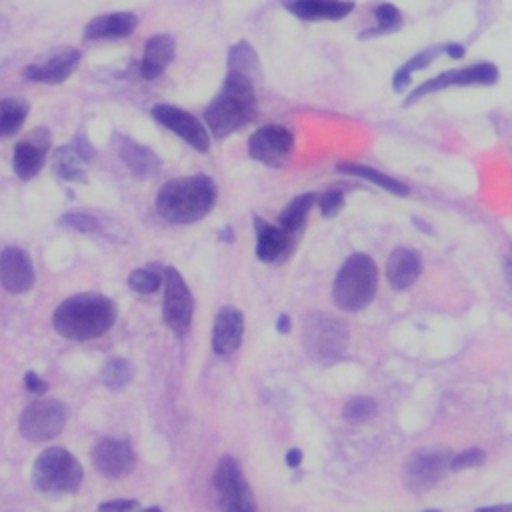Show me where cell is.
<instances>
[{
    "instance_id": "cell-45",
    "label": "cell",
    "mask_w": 512,
    "mask_h": 512,
    "mask_svg": "<svg viewBox=\"0 0 512 512\" xmlns=\"http://www.w3.org/2000/svg\"><path fill=\"white\" fill-rule=\"evenodd\" d=\"M220 238H222V240H224V238H228L226 242H232V240H234V234H232V230H230V228H224V230L220 232Z\"/></svg>"
},
{
    "instance_id": "cell-32",
    "label": "cell",
    "mask_w": 512,
    "mask_h": 512,
    "mask_svg": "<svg viewBox=\"0 0 512 512\" xmlns=\"http://www.w3.org/2000/svg\"><path fill=\"white\" fill-rule=\"evenodd\" d=\"M378 414V404L374 398L370 396H352L346 400L344 408H342V416L344 420L352 422V424H362L372 420Z\"/></svg>"
},
{
    "instance_id": "cell-4",
    "label": "cell",
    "mask_w": 512,
    "mask_h": 512,
    "mask_svg": "<svg viewBox=\"0 0 512 512\" xmlns=\"http://www.w3.org/2000/svg\"><path fill=\"white\" fill-rule=\"evenodd\" d=\"M378 290L376 262L364 254H350L338 268L332 284V300L344 312H358L366 308Z\"/></svg>"
},
{
    "instance_id": "cell-21",
    "label": "cell",
    "mask_w": 512,
    "mask_h": 512,
    "mask_svg": "<svg viewBox=\"0 0 512 512\" xmlns=\"http://www.w3.org/2000/svg\"><path fill=\"white\" fill-rule=\"evenodd\" d=\"M422 274L420 254L412 248H394L386 262V280L394 290L410 288Z\"/></svg>"
},
{
    "instance_id": "cell-20",
    "label": "cell",
    "mask_w": 512,
    "mask_h": 512,
    "mask_svg": "<svg viewBox=\"0 0 512 512\" xmlns=\"http://www.w3.org/2000/svg\"><path fill=\"white\" fill-rule=\"evenodd\" d=\"M138 26L134 12H110L92 18L84 28L86 40H120L130 36Z\"/></svg>"
},
{
    "instance_id": "cell-16",
    "label": "cell",
    "mask_w": 512,
    "mask_h": 512,
    "mask_svg": "<svg viewBox=\"0 0 512 512\" xmlns=\"http://www.w3.org/2000/svg\"><path fill=\"white\" fill-rule=\"evenodd\" d=\"M0 284L10 294L28 292L34 286V266L22 248L8 246L0 252Z\"/></svg>"
},
{
    "instance_id": "cell-15",
    "label": "cell",
    "mask_w": 512,
    "mask_h": 512,
    "mask_svg": "<svg viewBox=\"0 0 512 512\" xmlns=\"http://www.w3.org/2000/svg\"><path fill=\"white\" fill-rule=\"evenodd\" d=\"M50 142V132L42 126L14 146L12 168L20 180H32L42 170L46 154L50 150Z\"/></svg>"
},
{
    "instance_id": "cell-33",
    "label": "cell",
    "mask_w": 512,
    "mask_h": 512,
    "mask_svg": "<svg viewBox=\"0 0 512 512\" xmlns=\"http://www.w3.org/2000/svg\"><path fill=\"white\" fill-rule=\"evenodd\" d=\"M374 16H376V28L366 30V34H362V38L366 36H378V34H390L394 30H398L402 26V14L400 10L390 4V2H382L374 8Z\"/></svg>"
},
{
    "instance_id": "cell-38",
    "label": "cell",
    "mask_w": 512,
    "mask_h": 512,
    "mask_svg": "<svg viewBox=\"0 0 512 512\" xmlns=\"http://www.w3.org/2000/svg\"><path fill=\"white\" fill-rule=\"evenodd\" d=\"M138 508V500L132 498H116L106 500L98 506V512H134Z\"/></svg>"
},
{
    "instance_id": "cell-17",
    "label": "cell",
    "mask_w": 512,
    "mask_h": 512,
    "mask_svg": "<svg viewBox=\"0 0 512 512\" xmlns=\"http://www.w3.org/2000/svg\"><path fill=\"white\" fill-rule=\"evenodd\" d=\"M80 52L74 48H64L44 62H36L24 68V76L32 82L40 84H62L72 76V72L78 68Z\"/></svg>"
},
{
    "instance_id": "cell-26",
    "label": "cell",
    "mask_w": 512,
    "mask_h": 512,
    "mask_svg": "<svg viewBox=\"0 0 512 512\" xmlns=\"http://www.w3.org/2000/svg\"><path fill=\"white\" fill-rule=\"evenodd\" d=\"M30 104L24 98L8 96L0 100V140L14 136L28 118Z\"/></svg>"
},
{
    "instance_id": "cell-37",
    "label": "cell",
    "mask_w": 512,
    "mask_h": 512,
    "mask_svg": "<svg viewBox=\"0 0 512 512\" xmlns=\"http://www.w3.org/2000/svg\"><path fill=\"white\" fill-rule=\"evenodd\" d=\"M344 206V192L340 188H330L318 198V210L324 218H334Z\"/></svg>"
},
{
    "instance_id": "cell-2",
    "label": "cell",
    "mask_w": 512,
    "mask_h": 512,
    "mask_svg": "<svg viewBox=\"0 0 512 512\" xmlns=\"http://www.w3.org/2000/svg\"><path fill=\"white\" fill-rule=\"evenodd\" d=\"M216 182L206 174L168 180L156 194V212L170 224H192L202 220L216 204Z\"/></svg>"
},
{
    "instance_id": "cell-36",
    "label": "cell",
    "mask_w": 512,
    "mask_h": 512,
    "mask_svg": "<svg viewBox=\"0 0 512 512\" xmlns=\"http://www.w3.org/2000/svg\"><path fill=\"white\" fill-rule=\"evenodd\" d=\"M486 460V452L482 448H466L458 454H452L450 458V470L454 472H460V470H466V468H478L482 466Z\"/></svg>"
},
{
    "instance_id": "cell-3",
    "label": "cell",
    "mask_w": 512,
    "mask_h": 512,
    "mask_svg": "<svg viewBox=\"0 0 512 512\" xmlns=\"http://www.w3.org/2000/svg\"><path fill=\"white\" fill-rule=\"evenodd\" d=\"M116 322V304L98 292L74 294L58 304L52 314L54 330L68 340H92Z\"/></svg>"
},
{
    "instance_id": "cell-18",
    "label": "cell",
    "mask_w": 512,
    "mask_h": 512,
    "mask_svg": "<svg viewBox=\"0 0 512 512\" xmlns=\"http://www.w3.org/2000/svg\"><path fill=\"white\" fill-rule=\"evenodd\" d=\"M244 336V314L234 306H222L212 326V348L220 356L238 350Z\"/></svg>"
},
{
    "instance_id": "cell-44",
    "label": "cell",
    "mask_w": 512,
    "mask_h": 512,
    "mask_svg": "<svg viewBox=\"0 0 512 512\" xmlns=\"http://www.w3.org/2000/svg\"><path fill=\"white\" fill-rule=\"evenodd\" d=\"M476 512H512L510 504H496V506H480Z\"/></svg>"
},
{
    "instance_id": "cell-6",
    "label": "cell",
    "mask_w": 512,
    "mask_h": 512,
    "mask_svg": "<svg viewBox=\"0 0 512 512\" xmlns=\"http://www.w3.org/2000/svg\"><path fill=\"white\" fill-rule=\"evenodd\" d=\"M304 350L316 362H332L346 352L348 326L330 312H312L304 318Z\"/></svg>"
},
{
    "instance_id": "cell-13",
    "label": "cell",
    "mask_w": 512,
    "mask_h": 512,
    "mask_svg": "<svg viewBox=\"0 0 512 512\" xmlns=\"http://www.w3.org/2000/svg\"><path fill=\"white\" fill-rule=\"evenodd\" d=\"M150 114L162 128L180 136L194 150H198L202 154H206L210 150V136H208L206 126L190 112H186L178 106H172V104H156V106H152Z\"/></svg>"
},
{
    "instance_id": "cell-31",
    "label": "cell",
    "mask_w": 512,
    "mask_h": 512,
    "mask_svg": "<svg viewBox=\"0 0 512 512\" xmlns=\"http://www.w3.org/2000/svg\"><path fill=\"white\" fill-rule=\"evenodd\" d=\"M442 52V48H426V50H422L420 54H416V56H412L406 64H402L398 70H396V74H394V78H392V88H394V92H404L406 90V86L410 84V78H412V72L414 70H422V68H426L438 54Z\"/></svg>"
},
{
    "instance_id": "cell-27",
    "label": "cell",
    "mask_w": 512,
    "mask_h": 512,
    "mask_svg": "<svg viewBox=\"0 0 512 512\" xmlns=\"http://www.w3.org/2000/svg\"><path fill=\"white\" fill-rule=\"evenodd\" d=\"M314 200H316L314 192L298 194V196L292 198V200L286 204V208L280 212L278 224H280V228H282L288 236L294 234V232H298V230L304 226V222H306V218H308V214H310V208L314 206Z\"/></svg>"
},
{
    "instance_id": "cell-34",
    "label": "cell",
    "mask_w": 512,
    "mask_h": 512,
    "mask_svg": "<svg viewBox=\"0 0 512 512\" xmlns=\"http://www.w3.org/2000/svg\"><path fill=\"white\" fill-rule=\"evenodd\" d=\"M58 224L72 228L76 232H84V234H94L100 230V222L92 214H86V212H66L60 216Z\"/></svg>"
},
{
    "instance_id": "cell-5",
    "label": "cell",
    "mask_w": 512,
    "mask_h": 512,
    "mask_svg": "<svg viewBox=\"0 0 512 512\" xmlns=\"http://www.w3.org/2000/svg\"><path fill=\"white\" fill-rule=\"evenodd\" d=\"M82 466L66 448L52 446L38 454L32 468V484L44 494H70L82 482Z\"/></svg>"
},
{
    "instance_id": "cell-39",
    "label": "cell",
    "mask_w": 512,
    "mask_h": 512,
    "mask_svg": "<svg viewBox=\"0 0 512 512\" xmlns=\"http://www.w3.org/2000/svg\"><path fill=\"white\" fill-rule=\"evenodd\" d=\"M24 384H26V388H28L32 394H36V396H42V394H46V390H48V384H46L36 372H26V374H24Z\"/></svg>"
},
{
    "instance_id": "cell-35",
    "label": "cell",
    "mask_w": 512,
    "mask_h": 512,
    "mask_svg": "<svg viewBox=\"0 0 512 512\" xmlns=\"http://www.w3.org/2000/svg\"><path fill=\"white\" fill-rule=\"evenodd\" d=\"M128 286L138 292V294H152L160 288V276L154 274L152 270H144L138 268L134 272H130L128 276Z\"/></svg>"
},
{
    "instance_id": "cell-8",
    "label": "cell",
    "mask_w": 512,
    "mask_h": 512,
    "mask_svg": "<svg viewBox=\"0 0 512 512\" xmlns=\"http://www.w3.org/2000/svg\"><path fill=\"white\" fill-rule=\"evenodd\" d=\"M452 450L446 446H424L410 454L404 464V484L412 494L434 488L450 470Z\"/></svg>"
},
{
    "instance_id": "cell-42",
    "label": "cell",
    "mask_w": 512,
    "mask_h": 512,
    "mask_svg": "<svg viewBox=\"0 0 512 512\" xmlns=\"http://www.w3.org/2000/svg\"><path fill=\"white\" fill-rule=\"evenodd\" d=\"M442 50H444L450 58H462V56H464V48H462V44H456V42L446 44Z\"/></svg>"
},
{
    "instance_id": "cell-14",
    "label": "cell",
    "mask_w": 512,
    "mask_h": 512,
    "mask_svg": "<svg viewBox=\"0 0 512 512\" xmlns=\"http://www.w3.org/2000/svg\"><path fill=\"white\" fill-rule=\"evenodd\" d=\"M92 464L102 476L118 480L134 472L136 452L128 440L102 438L92 448Z\"/></svg>"
},
{
    "instance_id": "cell-10",
    "label": "cell",
    "mask_w": 512,
    "mask_h": 512,
    "mask_svg": "<svg viewBox=\"0 0 512 512\" xmlns=\"http://www.w3.org/2000/svg\"><path fill=\"white\" fill-rule=\"evenodd\" d=\"M498 78H500V72L492 62H480V64H474L468 68L446 70L434 78L424 80L418 88H414L412 94L404 100V106H410L416 100H420L422 96L444 90L448 86H492L498 82Z\"/></svg>"
},
{
    "instance_id": "cell-23",
    "label": "cell",
    "mask_w": 512,
    "mask_h": 512,
    "mask_svg": "<svg viewBox=\"0 0 512 512\" xmlns=\"http://www.w3.org/2000/svg\"><path fill=\"white\" fill-rule=\"evenodd\" d=\"M254 232H256V256L262 262H276L288 252L290 236L280 226H274L256 216Z\"/></svg>"
},
{
    "instance_id": "cell-47",
    "label": "cell",
    "mask_w": 512,
    "mask_h": 512,
    "mask_svg": "<svg viewBox=\"0 0 512 512\" xmlns=\"http://www.w3.org/2000/svg\"><path fill=\"white\" fill-rule=\"evenodd\" d=\"M426 512H440V510H426Z\"/></svg>"
},
{
    "instance_id": "cell-43",
    "label": "cell",
    "mask_w": 512,
    "mask_h": 512,
    "mask_svg": "<svg viewBox=\"0 0 512 512\" xmlns=\"http://www.w3.org/2000/svg\"><path fill=\"white\" fill-rule=\"evenodd\" d=\"M290 326H292L290 316H288V314H280L278 320H276V330H278L280 334H286V332H290Z\"/></svg>"
},
{
    "instance_id": "cell-12",
    "label": "cell",
    "mask_w": 512,
    "mask_h": 512,
    "mask_svg": "<svg viewBox=\"0 0 512 512\" xmlns=\"http://www.w3.org/2000/svg\"><path fill=\"white\" fill-rule=\"evenodd\" d=\"M294 148L292 132L282 124H264L248 138V154L252 160L270 168H278L286 162Z\"/></svg>"
},
{
    "instance_id": "cell-41",
    "label": "cell",
    "mask_w": 512,
    "mask_h": 512,
    "mask_svg": "<svg viewBox=\"0 0 512 512\" xmlns=\"http://www.w3.org/2000/svg\"><path fill=\"white\" fill-rule=\"evenodd\" d=\"M284 460H286V466H288V468H298L300 462H302V450H300V448H290V450L286 452Z\"/></svg>"
},
{
    "instance_id": "cell-19",
    "label": "cell",
    "mask_w": 512,
    "mask_h": 512,
    "mask_svg": "<svg viewBox=\"0 0 512 512\" xmlns=\"http://www.w3.org/2000/svg\"><path fill=\"white\" fill-rule=\"evenodd\" d=\"M284 8L300 20H342L354 10L352 0H282Z\"/></svg>"
},
{
    "instance_id": "cell-28",
    "label": "cell",
    "mask_w": 512,
    "mask_h": 512,
    "mask_svg": "<svg viewBox=\"0 0 512 512\" xmlns=\"http://www.w3.org/2000/svg\"><path fill=\"white\" fill-rule=\"evenodd\" d=\"M84 164V158L74 150L72 144L60 146L54 154V170L58 178L66 182H86Z\"/></svg>"
},
{
    "instance_id": "cell-7",
    "label": "cell",
    "mask_w": 512,
    "mask_h": 512,
    "mask_svg": "<svg viewBox=\"0 0 512 512\" xmlns=\"http://www.w3.org/2000/svg\"><path fill=\"white\" fill-rule=\"evenodd\" d=\"M212 482L222 512H256L252 490L234 456L226 454L218 460Z\"/></svg>"
},
{
    "instance_id": "cell-46",
    "label": "cell",
    "mask_w": 512,
    "mask_h": 512,
    "mask_svg": "<svg viewBox=\"0 0 512 512\" xmlns=\"http://www.w3.org/2000/svg\"><path fill=\"white\" fill-rule=\"evenodd\" d=\"M142 512H162V508H158V506H150V508H146V510H142Z\"/></svg>"
},
{
    "instance_id": "cell-29",
    "label": "cell",
    "mask_w": 512,
    "mask_h": 512,
    "mask_svg": "<svg viewBox=\"0 0 512 512\" xmlns=\"http://www.w3.org/2000/svg\"><path fill=\"white\" fill-rule=\"evenodd\" d=\"M258 64H260V60H258L254 48L246 40H240L228 52V70L244 74L250 80H254V76L258 74Z\"/></svg>"
},
{
    "instance_id": "cell-40",
    "label": "cell",
    "mask_w": 512,
    "mask_h": 512,
    "mask_svg": "<svg viewBox=\"0 0 512 512\" xmlns=\"http://www.w3.org/2000/svg\"><path fill=\"white\" fill-rule=\"evenodd\" d=\"M72 146H74V150L84 158V162H90L92 160V156H94V150H92V146L88 144V140H86V136L82 134V132H78L76 136H74V140H72Z\"/></svg>"
},
{
    "instance_id": "cell-25",
    "label": "cell",
    "mask_w": 512,
    "mask_h": 512,
    "mask_svg": "<svg viewBox=\"0 0 512 512\" xmlns=\"http://www.w3.org/2000/svg\"><path fill=\"white\" fill-rule=\"evenodd\" d=\"M336 170L342 172V174H350V176H358L362 180H368V182H372V184L380 186L382 190H386L390 194H396V196H408V192H410L406 182H402L394 176H388V174H384V172H380L372 166H366V164L346 162V164H338Z\"/></svg>"
},
{
    "instance_id": "cell-9",
    "label": "cell",
    "mask_w": 512,
    "mask_h": 512,
    "mask_svg": "<svg viewBox=\"0 0 512 512\" xmlns=\"http://www.w3.org/2000/svg\"><path fill=\"white\" fill-rule=\"evenodd\" d=\"M68 420L66 406L56 398H40L28 404L20 416V434L30 442H46L58 436Z\"/></svg>"
},
{
    "instance_id": "cell-1",
    "label": "cell",
    "mask_w": 512,
    "mask_h": 512,
    "mask_svg": "<svg viewBox=\"0 0 512 512\" xmlns=\"http://www.w3.org/2000/svg\"><path fill=\"white\" fill-rule=\"evenodd\" d=\"M258 110L254 80L244 74H226L222 88L204 110V122L210 134L218 140L238 132L252 122Z\"/></svg>"
},
{
    "instance_id": "cell-11",
    "label": "cell",
    "mask_w": 512,
    "mask_h": 512,
    "mask_svg": "<svg viewBox=\"0 0 512 512\" xmlns=\"http://www.w3.org/2000/svg\"><path fill=\"white\" fill-rule=\"evenodd\" d=\"M194 312V298L182 274L168 266L164 270V320L176 336H184L190 330Z\"/></svg>"
},
{
    "instance_id": "cell-24",
    "label": "cell",
    "mask_w": 512,
    "mask_h": 512,
    "mask_svg": "<svg viewBox=\"0 0 512 512\" xmlns=\"http://www.w3.org/2000/svg\"><path fill=\"white\" fill-rule=\"evenodd\" d=\"M118 154L122 158V162L136 174V176H154L158 174L160 166H162V160L146 146H140L132 140H122L120 148H118Z\"/></svg>"
},
{
    "instance_id": "cell-22",
    "label": "cell",
    "mask_w": 512,
    "mask_h": 512,
    "mask_svg": "<svg viewBox=\"0 0 512 512\" xmlns=\"http://www.w3.org/2000/svg\"><path fill=\"white\" fill-rule=\"evenodd\" d=\"M174 58V40L168 34H156L146 40L140 62V76L144 80L158 78Z\"/></svg>"
},
{
    "instance_id": "cell-30",
    "label": "cell",
    "mask_w": 512,
    "mask_h": 512,
    "mask_svg": "<svg viewBox=\"0 0 512 512\" xmlns=\"http://www.w3.org/2000/svg\"><path fill=\"white\" fill-rule=\"evenodd\" d=\"M132 376H134L132 364L126 358H120V356L108 358L102 366V372H100V378H102L104 386L110 388V390L126 388V384L132 380Z\"/></svg>"
}]
</instances>
